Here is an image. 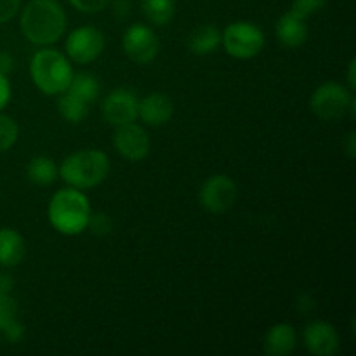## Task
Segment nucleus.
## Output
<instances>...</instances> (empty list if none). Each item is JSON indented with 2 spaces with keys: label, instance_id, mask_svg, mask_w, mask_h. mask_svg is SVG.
<instances>
[{
  "label": "nucleus",
  "instance_id": "1",
  "mask_svg": "<svg viewBox=\"0 0 356 356\" xmlns=\"http://www.w3.org/2000/svg\"><path fill=\"white\" fill-rule=\"evenodd\" d=\"M66 13L56 0H30L21 10L19 26L35 45H51L65 35Z\"/></svg>",
  "mask_w": 356,
  "mask_h": 356
},
{
  "label": "nucleus",
  "instance_id": "2",
  "mask_svg": "<svg viewBox=\"0 0 356 356\" xmlns=\"http://www.w3.org/2000/svg\"><path fill=\"white\" fill-rule=\"evenodd\" d=\"M49 221L52 228L61 235L73 236L87 229L90 219L89 198L76 188L56 191L54 197L49 202Z\"/></svg>",
  "mask_w": 356,
  "mask_h": 356
},
{
  "label": "nucleus",
  "instance_id": "3",
  "mask_svg": "<svg viewBox=\"0 0 356 356\" xmlns=\"http://www.w3.org/2000/svg\"><path fill=\"white\" fill-rule=\"evenodd\" d=\"M110 174V159L101 149H80L63 160L59 177L76 190H89Z\"/></svg>",
  "mask_w": 356,
  "mask_h": 356
},
{
  "label": "nucleus",
  "instance_id": "4",
  "mask_svg": "<svg viewBox=\"0 0 356 356\" xmlns=\"http://www.w3.org/2000/svg\"><path fill=\"white\" fill-rule=\"evenodd\" d=\"M30 75L37 89L47 96H59L68 89L75 73L65 54L56 49H42L31 58Z\"/></svg>",
  "mask_w": 356,
  "mask_h": 356
},
{
  "label": "nucleus",
  "instance_id": "5",
  "mask_svg": "<svg viewBox=\"0 0 356 356\" xmlns=\"http://www.w3.org/2000/svg\"><path fill=\"white\" fill-rule=\"evenodd\" d=\"M312 111L322 120H339L350 111L355 115V96L350 87L337 82H327L320 86L309 97Z\"/></svg>",
  "mask_w": 356,
  "mask_h": 356
},
{
  "label": "nucleus",
  "instance_id": "6",
  "mask_svg": "<svg viewBox=\"0 0 356 356\" xmlns=\"http://www.w3.org/2000/svg\"><path fill=\"white\" fill-rule=\"evenodd\" d=\"M225 51L236 59H250L263 51L266 38L263 30L249 21H235L221 31Z\"/></svg>",
  "mask_w": 356,
  "mask_h": 356
},
{
  "label": "nucleus",
  "instance_id": "7",
  "mask_svg": "<svg viewBox=\"0 0 356 356\" xmlns=\"http://www.w3.org/2000/svg\"><path fill=\"white\" fill-rule=\"evenodd\" d=\"M104 35L103 31L94 26H80L73 30L66 38V54L72 61L79 65L92 63L103 54L104 51Z\"/></svg>",
  "mask_w": 356,
  "mask_h": 356
},
{
  "label": "nucleus",
  "instance_id": "8",
  "mask_svg": "<svg viewBox=\"0 0 356 356\" xmlns=\"http://www.w3.org/2000/svg\"><path fill=\"white\" fill-rule=\"evenodd\" d=\"M200 204L205 211L212 214H222L235 205L238 190L232 177L225 174L212 176L202 184L200 188Z\"/></svg>",
  "mask_w": 356,
  "mask_h": 356
},
{
  "label": "nucleus",
  "instance_id": "9",
  "mask_svg": "<svg viewBox=\"0 0 356 356\" xmlns=\"http://www.w3.org/2000/svg\"><path fill=\"white\" fill-rule=\"evenodd\" d=\"M125 54L138 65H148L159 56L160 42L155 31L146 24H132L122 38Z\"/></svg>",
  "mask_w": 356,
  "mask_h": 356
},
{
  "label": "nucleus",
  "instance_id": "10",
  "mask_svg": "<svg viewBox=\"0 0 356 356\" xmlns=\"http://www.w3.org/2000/svg\"><path fill=\"white\" fill-rule=\"evenodd\" d=\"M113 145L115 149L131 162H139V160L146 159L149 148H152L149 136L146 134L141 125L134 124V122L118 125L113 136Z\"/></svg>",
  "mask_w": 356,
  "mask_h": 356
},
{
  "label": "nucleus",
  "instance_id": "11",
  "mask_svg": "<svg viewBox=\"0 0 356 356\" xmlns=\"http://www.w3.org/2000/svg\"><path fill=\"white\" fill-rule=\"evenodd\" d=\"M139 99L132 90L129 89H113L103 101V117L108 124L124 125L134 122L138 118Z\"/></svg>",
  "mask_w": 356,
  "mask_h": 356
},
{
  "label": "nucleus",
  "instance_id": "12",
  "mask_svg": "<svg viewBox=\"0 0 356 356\" xmlns=\"http://www.w3.org/2000/svg\"><path fill=\"white\" fill-rule=\"evenodd\" d=\"M306 350L316 356H334L339 351L341 341L336 327L327 322L309 323L302 334Z\"/></svg>",
  "mask_w": 356,
  "mask_h": 356
},
{
  "label": "nucleus",
  "instance_id": "13",
  "mask_svg": "<svg viewBox=\"0 0 356 356\" xmlns=\"http://www.w3.org/2000/svg\"><path fill=\"white\" fill-rule=\"evenodd\" d=\"M174 115V104L170 97L165 94L153 92L139 99L138 117L145 122L146 125L159 127V125L167 124Z\"/></svg>",
  "mask_w": 356,
  "mask_h": 356
},
{
  "label": "nucleus",
  "instance_id": "14",
  "mask_svg": "<svg viewBox=\"0 0 356 356\" xmlns=\"http://www.w3.org/2000/svg\"><path fill=\"white\" fill-rule=\"evenodd\" d=\"M298 346V334L291 323H277L266 332L263 339L264 353L270 356H287Z\"/></svg>",
  "mask_w": 356,
  "mask_h": 356
},
{
  "label": "nucleus",
  "instance_id": "15",
  "mask_svg": "<svg viewBox=\"0 0 356 356\" xmlns=\"http://www.w3.org/2000/svg\"><path fill=\"white\" fill-rule=\"evenodd\" d=\"M277 38L282 45L285 47H299L308 38V24H306L305 17L298 16L296 13L289 10V13L282 14L280 19L277 21Z\"/></svg>",
  "mask_w": 356,
  "mask_h": 356
},
{
  "label": "nucleus",
  "instance_id": "16",
  "mask_svg": "<svg viewBox=\"0 0 356 356\" xmlns=\"http://www.w3.org/2000/svg\"><path fill=\"white\" fill-rule=\"evenodd\" d=\"M26 245L19 232L13 228H0V266L13 268L23 263Z\"/></svg>",
  "mask_w": 356,
  "mask_h": 356
},
{
  "label": "nucleus",
  "instance_id": "17",
  "mask_svg": "<svg viewBox=\"0 0 356 356\" xmlns=\"http://www.w3.org/2000/svg\"><path fill=\"white\" fill-rule=\"evenodd\" d=\"M219 44H221V30L214 24L197 28L188 40V47L197 56L212 54L219 47Z\"/></svg>",
  "mask_w": 356,
  "mask_h": 356
},
{
  "label": "nucleus",
  "instance_id": "18",
  "mask_svg": "<svg viewBox=\"0 0 356 356\" xmlns=\"http://www.w3.org/2000/svg\"><path fill=\"white\" fill-rule=\"evenodd\" d=\"M26 176L33 184L47 186V184H52L59 177V167L49 156H35L28 163Z\"/></svg>",
  "mask_w": 356,
  "mask_h": 356
},
{
  "label": "nucleus",
  "instance_id": "19",
  "mask_svg": "<svg viewBox=\"0 0 356 356\" xmlns=\"http://www.w3.org/2000/svg\"><path fill=\"white\" fill-rule=\"evenodd\" d=\"M143 14L156 26H165L176 14V0H141Z\"/></svg>",
  "mask_w": 356,
  "mask_h": 356
},
{
  "label": "nucleus",
  "instance_id": "20",
  "mask_svg": "<svg viewBox=\"0 0 356 356\" xmlns=\"http://www.w3.org/2000/svg\"><path fill=\"white\" fill-rule=\"evenodd\" d=\"M58 108L61 117L65 120L72 122V124H79V122L86 120V117L89 115V103L76 97L70 90H65V92L59 94Z\"/></svg>",
  "mask_w": 356,
  "mask_h": 356
},
{
  "label": "nucleus",
  "instance_id": "21",
  "mask_svg": "<svg viewBox=\"0 0 356 356\" xmlns=\"http://www.w3.org/2000/svg\"><path fill=\"white\" fill-rule=\"evenodd\" d=\"M72 94H75L76 97H80L86 103H92L99 97L101 86L97 82V79L90 73H79V75H73L72 82H70L68 89Z\"/></svg>",
  "mask_w": 356,
  "mask_h": 356
},
{
  "label": "nucleus",
  "instance_id": "22",
  "mask_svg": "<svg viewBox=\"0 0 356 356\" xmlns=\"http://www.w3.org/2000/svg\"><path fill=\"white\" fill-rule=\"evenodd\" d=\"M19 138V127L9 115L0 113V153H6L16 145Z\"/></svg>",
  "mask_w": 356,
  "mask_h": 356
},
{
  "label": "nucleus",
  "instance_id": "23",
  "mask_svg": "<svg viewBox=\"0 0 356 356\" xmlns=\"http://www.w3.org/2000/svg\"><path fill=\"white\" fill-rule=\"evenodd\" d=\"M325 3L327 0H294L291 6V10L298 14V16L308 19L309 16H313V14H316L318 10H322Z\"/></svg>",
  "mask_w": 356,
  "mask_h": 356
},
{
  "label": "nucleus",
  "instance_id": "24",
  "mask_svg": "<svg viewBox=\"0 0 356 356\" xmlns=\"http://www.w3.org/2000/svg\"><path fill=\"white\" fill-rule=\"evenodd\" d=\"M17 315V302L10 294H0V330L16 318Z\"/></svg>",
  "mask_w": 356,
  "mask_h": 356
},
{
  "label": "nucleus",
  "instance_id": "25",
  "mask_svg": "<svg viewBox=\"0 0 356 356\" xmlns=\"http://www.w3.org/2000/svg\"><path fill=\"white\" fill-rule=\"evenodd\" d=\"M111 0H70L73 7L80 13H86V14H96L101 13L103 9H106L110 6Z\"/></svg>",
  "mask_w": 356,
  "mask_h": 356
},
{
  "label": "nucleus",
  "instance_id": "26",
  "mask_svg": "<svg viewBox=\"0 0 356 356\" xmlns=\"http://www.w3.org/2000/svg\"><path fill=\"white\" fill-rule=\"evenodd\" d=\"M0 332L3 334V337H6L9 343L16 344V343H19V341L24 337V325H23V323L17 322V318H14V320H10V322L7 323V325L3 327Z\"/></svg>",
  "mask_w": 356,
  "mask_h": 356
},
{
  "label": "nucleus",
  "instance_id": "27",
  "mask_svg": "<svg viewBox=\"0 0 356 356\" xmlns=\"http://www.w3.org/2000/svg\"><path fill=\"white\" fill-rule=\"evenodd\" d=\"M87 228L92 229L96 235H108L111 229V221L108 216L104 214H90L89 226Z\"/></svg>",
  "mask_w": 356,
  "mask_h": 356
},
{
  "label": "nucleus",
  "instance_id": "28",
  "mask_svg": "<svg viewBox=\"0 0 356 356\" xmlns=\"http://www.w3.org/2000/svg\"><path fill=\"white\" fill-rule=\"evenodd\" d=\"M21 9V0H0V24L13 19Z\"/></svg>",
  "mask_w": 356,
  "mask_h": 356
},
{
  "label": "nucleus",
  "instance_id": "29",
  "mask_svg": "<svg viewBox=\"0 0 356 356\" xmlns=\"http://www.w3.org/2000/svg\"><path fill=\"white\" fill-rule=\"evenodd\" d=\"M10 92H13V90H10L9 79H7V75H2V73H0V111L9 104Z\"/></svg>",
  "mask_w": 356,
  "mask_h": 356
},
{
  "label": "nucleus",
  "instance_id": "30",
  "mask_svg": "<svg viewBox=\"0 0 356 356\" xmlns=\"http://www.w3.org/2000/svg\"><path fill=\"white\" fill-rule=\"evenodd\" d=\"M14 65H16V61L9 52H0V73L2 75H9L14 70Z\"/></svg>",
  "mask_w": 356,
  "mask_h": 356
},
{
  "label": "nucleus",
  "instance_id": "31",
  "mask_svg": "<svg viewBox=\"0 0 356 356\" xmlns=\"http://www.w3.org/2000/svg\"><path fill=\"white\" fill-rule=\"evenodd\" d=\"M113 14L118 17V19H124L129 14V9H131V3L129 0H113Z\"/></svg>",
  "mask_w": 356,
  "mask_h": 356
},
{
  "label": "nucleus",
  "instance_id": "32",
  "mask_svg": "<svg viewBox=\"0 0 356 356\" xmlns=\"http://www.w3.org/2000/svg\"><path fill=\"white\" fill-rule=\"evenodd\" d=\"M14 289V278L7 273H0V294H10Z\"/></svg>",
  "mask_w": 356,
  "mask_h": 356
},
{
  "label": "nucleus",
  "instance_id": "33",
  "mask_svg": "<svg viewBox=\"0 0 356 356\" xmlns=\"http://www.w3.org/2000/svg\"><path fill=\"white\" fill-rule=\"evenodd\" d=\"M348 80H350V89H355V59L350 63V72H348Z\"/></svg>",
  "mask_w": 356,
  "mask_h": 356
},
{
  "label": "nucleus",
  "instance_id": "34",
  "mask_svg": "<svg viewBox=\"0 0 356 356\" xmlns=\"http://www.w3.org/2000/svg\"><path fill=\"white\" fill-rule=\"evenodd\" d=\"M348 155L355 156V134L350 132V143H348Z\"/></svg>",
  "mask_w": 356,
  "mask_h": 356
}]
</instances>
